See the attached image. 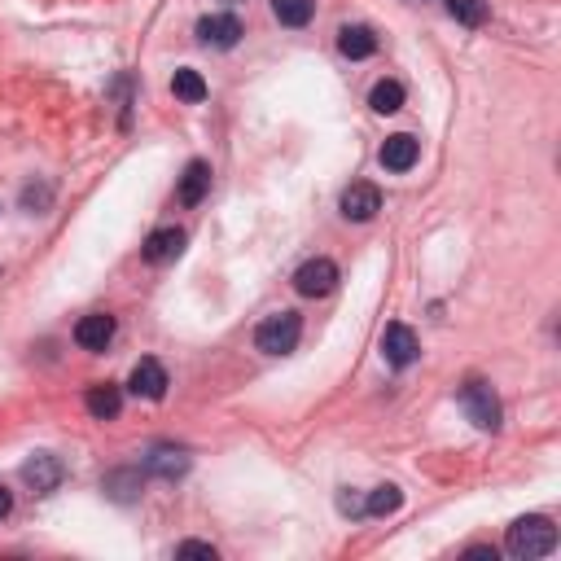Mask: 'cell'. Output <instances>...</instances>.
I'll return each mask as SVG.
<instances>
[{"mask_svg": "<svg viewBox=\"0 0 561 561\" xmlns=\"http://www.w3.org/2000/svg\"><path fill=\"white\" fill-rule=\"evenodd\" d=\"M399 505H404V491H399L395 483H386V487L369 491V500H364V513H369V518H391V513H399Z\"/></svg>", "mask_w": 561, "mask_h": 561, "instance_id": "ffe728a7", "label": "cell"}, {"mask_svg": "<svg viewBox=\"0 0 561 561\" xmlns=\"http://www.w3.org/2000/svg\"><path fill=\"white\" fill-rule=\"evenodd\" d=\"M242 22H237V14H211L198 22V40L206 44V49H237V40H242Z\"/></svg>", "mask_w": 561, "mask_h": 561, "instance_id": "52a82bcc", "label": "cell"}, {"mask_svg": "<svg viewBox=\"0 0 561 561\" xmlns=\"http://www.w3.org/2000/svg\"><path fill=\"white\" fill-rule=\"evenodd\" d=\"M171 93H176V101H185V106H202L206 101V79L193 71V66H180V71L171 75Z\"/></svg>", "mask_w": 561, "mask_h": 561, "instance_id": "e0dca14e", "label": "cell"}, {"mask_svg": "<svg viewBox=\"0 0 561 561\" xmlns=\"http://www.w3.org/2000/svg\"><path fill=\"white\" fill-rule=\"evenodd\" d=\"M224 5H242V0H224Z\"/></svg>", "mask_w": 561, "mask_h": 561, "instance_id": "4316f807", "label": "cell"}, {"mask_svg": "<svg viewBox=\"0 0 561 561\" xmlns=\"http://www.w3.org/2000/svg\"><path fill=\"white\" fill-rule=\"evenodd\" d=\"M294 290H299L303 299H325V294H334L338 290V263L325 255L307 259L303 268L294 272Z\"/></svg>", "mask_w": 561, "mask_h": 561, "instance_id": "277c9868", "label": "cell"}, {"mask_svg": "<svg viewBox=\"0 0 561 561\" xmlns=\"http://www.w3.org/2000/svg\"><path fill=\"white\" fill-rule=\"evenodd\" d=\"M9 513H14V496H9V491L0 487V518H9Z\"/></svg>", "mask_w": 561, "mask_h": 561, "instance_id": "d4e9b609", "label": "cell"}, {"mask_svg": "<svg viewBox=\"0 0 561 561\" xmlns=\"http://www.w3.org/2000/svg\"><path fill=\"white\" fill-rule=\"evenodd\" d=\"M443 5H448V14L461 22V27H483V22L491 18L487 0H443Z\"/></svg>", "mask_w": 561, "mask_h": 561, "instance_id": "7402d4cb", "label": "cell"}, {"mask_svg": "<svg viewBox=\"0 0 561 561\" xmlns=\"http://www.w3.org/2000/svg\"><path fill=\"white\" fill-rule=\"evenodd\" d=\"M106 496L119 500V505H132L136 491H141V469H114V474H106Z\"/></svg>", "mask_w": 561, "mask_h": 561, "instance_id": "ac0fdd59", "label": "cell"}, {"mask_svg": "<svg viewBox=\"0 0 561 561\" xmlns=\"http://www.w3.org/2000/svg\"><path fill=\"white\" fill-rule=\"evenodd\" d=\"M272 14L281 27H307L316 14V0H272Z\"/></svg>", "mask_w": 561, "mask_h": 561, "instance_id": "44dd1931", "label": "cell"}, {"mask_svg": "<svg viewBox=\"0 0 561 561\" xmlns=\"http://www.w3.org/2000/svg\"><path fill=\"white\" fill-rule=\"evenodd\" d=\"M417 154H421V145H417V136H408V132H395V136H386V145H382V167L386 171H412L417 167Z\"/></svg>", "mask_w": 561, "mask_h": 561, "instance_id": "4fadbf2b", "label": "cell"}, {"mask_svg": "<svg viewBox=\"0 0 561 561\" xmlns=\"http://www.w3.org/2000/svg\"><path fill=\"white\" fill-rule=\"evenodd\" d=\"M369 106H373L377 114L404 110V84H399V79H377L373 93H369Z\"/></svg>", "mask_w": 561, "mask_h": 561, "instance_id": "d6986e66", "label": "cell"}, {"mask_svg": "<svg viewBox=\"0 0 561 561\" xmlns=\"http://www.w3.org/2000/svg\"><path fill=\"white\" fill-rule=\"evenodd\" d=\"M88 412H93L97 421H114L123 412V391L114 382H101V386H88Z\"/></svg>", "mask_w": 561, "mask_h": 561, "instance_id": "9a60e30c", "label": "cell"}, {"mask_svg": "<svg viewBox=\"0 0 561 561\" xmlns=\"http://www.w3.org/2000/svg\"><path fill=\"white\" fill-rule=\"evenodd\" d=\"M62 478H66V469H62V461H57L53 452H36L27 465H22V483H27L31 491H57L62 487Z\"/></svg>", "mask_w": 561, "mask_h": 561, "instance_id": "8992f818", "label": "cell"}, {"mask_svg": "<svg viewBox=\"0 0 561 561\" xmlns=\"http://www.w3.org/2000/svg\"><path fill=\"white\" fill-rule=\"evenodd\" d=\"M299 338H303L299 312H277L255 329V347L263 351V356H290V351L299 347Z\"/></svg>", "mask_w": 561, "mask_h": 561, "instance_id": "7a4b0ae2", "label": "cell"}, {"mask_svg": "<svg viewBox=\"0 0 561 561\" xmlns=\"http://www.w3.org/2000/svg\"><path fill=\"white\" fill-rule=\"evenodd\" d=\"M176 557H206V561H215L220 553H215V544H202V540H185V544H176Z\"/></svg>", "mask_w": 561, "mask_h": 561, "instance_id": "603a6c76", "label": "cell"}, {"mask_svg": "<svg viewBox=\"0 0 561 561\" xmlns=\"http://www.w3.org/2000/svg\"><path fill=\"white\" fill-rule=\"evenodd\" d=\"M461 408L469 412V421H474L478 430H496L500 426V399L491 391V382L483 377H469L461 386Z\"/></svg>", "mask_w": 561, "mask_h": 561, "instance_id": "3957f363", "label": "cell"}, {"mask_svg": "<svg viewBox=\"0 0 561 561\" xmlns=\"http://www.w3.org/2000/svg\"><path fill=\"white\" fill-rule=\"evenodd\" d=\"M465 557H474V561H496V548H469Z\"/></svg>", "mask_w": 561, "mask_h": 561, "instance_id": "484cf974", "label": "cell"}, {"mask_svg": "<svg viewBox=\"0 0 561 561\" xmlns=\"http://www.w3.org/2000/svg\"><path fill=\"white\" fill-rule=\"evenodd\" d=\"M417 334H412L408 325H386V334H382V356H386V364H391V369H408L412 360H417Z\"/></svg>", "mask_w": 561, "mask_h": 561, "instance_id": "ba28073f", "label": "cell"}, {"mask_svg": "<svg viewBox=\"0 0 561 561\" xmlns=\"http://www.w3.org/2000/svg\"><path fill=\"white\" fill-rule=\"evenodd\" d=\"M206 193H211V163L193 158V163L185 167V176H180V185H176V198H180V206H198Z\"/></svg>", "mask_w": 561, "mask_h": 561, "instance_id": "5bb4252c", "label": "cell"}, {"mask_svg": "<svg viewBox=\"0 0 561 561\" xmlns=\"http://www.w3.org/2000/svg\"><path fill=\"white\" fill-rule=\"evenodd\" d=\"M338 49H342V57H351V62H364V57H373L377 53L373 27H342L338 31Z\"/></svg>", "mask_w": 561, "mask_h": 561, "instance_id": "2e32d148", "label": "cell"}, {"mask_svg": "<svg viewBox=\"0 0 561 561\" xmlns=\"http://www.w3.org/2000/svg\"><path fill=\"white\" fill-rule=\"evenodd\" d=\"M114 334H119V325H114L110 312H93V316H84L75 325V342L84 351H106L110 342H114Z\"/></svg>", "mask_w": 561, "mask_h": 561, "instance_id": "30bf717a", "label": "cell"}, {"mask_svg": "<svg viewBox=\"0 0 561 561\" xmlns=\"http://www.w3.org/2000/svg\"><path fill=\"white\" fill-rule=\"evenodd\" d=\"M382 211V189L369 185V180H356V185L342 189V215L356 224H369L373 215Z\"/></svg>", "mask_w": 561, "mask_h": 561, "instance_id": "5b68a950", "label": "cell"}, {"mask_svg": "<svg viewBox=\"0 0 561 561\" xmlns=\"http://www.w3.org/2000/svg\"><path fill=\"white\" fill-rule=\"evenodd\" d=\"M180 250H185V233H180V228H154L141 246V259L154 263V268H163V263L180 259Z\"/></svg>", "mask_w": 561, "mask_h": 561, "instance_id": "8fae6325", "label": "cell"}, {"mask_svg": "<svg viewBox=\"0 0 561 561\" xmlns=\"http://www.w3.org/2000/svg\"><path fill=\"white\" fill-rule=\"evenodd\" d=\"M128 386H132V395H141V399H163V395H167V386H171V377H167L163 364L145 356V360H136V364H132Z\"/></svg>", "mask_w": 561, "mask_h": 561, "instance_id": "9c48e42d", "label": "cell"}, {"mask_svg": "<svg viewBox=\"0 0 561 561\" xmlns=\"http://www.w3.org/2000/svg\"><path fill=\"white\" fill-rule=\"evenodd\" d=\"M145 469H150L154 478H163V483H176V478L189 474V452L158 443V448H150V456H145Z\"/></svg>", "mask_w": 561, "mask_h": 561, "instance_id": "7c38bea8", "label": "cell"}, {"mask_svg": "<svg viewBox=\"0 0 561 561\" xmlns=\"http://www.w3.org/2000/svg\"><path fill=\"white\" fill-rule=\"evenodd\" d=\"M505 548H509V557H518V561H535V557H548L557 548V526L540 518V513H531V518H518L509 526V535H505Z\"/></svg>", "mask_w": 561, "mask_h": 561, "instance_id": "6da1fadb", "label": "cell"}, {"mask_svg": "<svg viewBox=\"0 0 561 561\" xmlns=\"http://www.w3.org/2000/svg\"><path fill=\"white\" fill-rule=\"evenodd\" d=\"M49 198H53V193H49V185H27V189H22V206H27V211H40V206H49Z\"/></svg>", "mask_w": 561, "mask_h": 561, "instance_id": "cb8c5ba5", "label": "cell"}]
</instances>
